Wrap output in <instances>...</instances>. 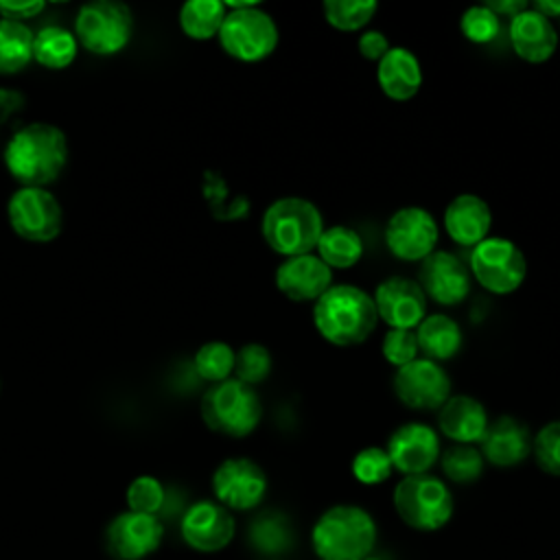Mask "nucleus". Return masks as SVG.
Listing matches in <instances>:
<instances>
[{
    "label": "nucleus",
    "mask_w": 560,
    "mask_h": 560,
    "mask_svg": "<svg viewBox=\"0 0 560 560\" xmlns=\"http://www.w3.org/2000/svg\"><path fill=\"white\" fill-rule=\"evenodd\" d=\"M68 162L66 133L52 122H26L4 147V166L22 186L46 188Z\"/></svg>",
    "instance_id": "1"
},
{
    "label": "nucleus",
    "mask_w": 560,
    "mask_h": 560,
    "mask_svg": "<svg viewBox=\"0 0 560 560\" xmlns=\"http://www.w3.org/2000/svg\"><path fill=\"white\" fill-rule=\"evenodd\" d=\"M378 313L370 293L352 284H332L313 304V324L332 346L363 343L376 328Z\"/></svg>",
    "instance_id": "2"
},
{
    "label": "nucleus",
    "mask_w": 560,
    "mask_h": 560,
    "mask_svg": "<svg viewBox=\"0 0 560 560\" xmlns=\"http://www.w3.org/2000/svg\"><path fill=\"white\" fill-rule=\"evenodd\" d=\"M311 545L319 560H363L376 545V523L359 505H332L315 521Z\"/></svg>",
    "instance_id": "3"
},
{
    "label": "nucleus",
    "mask_w": 560,
    "mask_h": 560,
    "mask_svg": "<svg viewBox=\"0 0 560 560\" xmlns=\"http://www.w3.org/2000/svg\"><path fill=\"white\" fill-rule=\"evenodd\" d=\"M260 232L276 254L293 258L313 254L324 232V219L313 201L302 197H282L265 210Z\"/></svg>",
    "instance_id": "4"
},
{
    "label": "nucleus",
    "mask_w": 560,
    "mask_h": 560,
    "mask_svg": "<svg viewBox=\"0 0 560 560\" xmlns=\"http://www.w3.org/2000/svg\"><path fill=\"white\" fill-rule=\"evenodd\" d=\"M228 13L219 28L221 48L245 63L267 59L278 46V26L273 18L256 2H223Z\"/></svg>",
    "instance_id": "5"
},
{
    "label": "nucleus",
    "mask_w": 560,
    "mask_h": 560,
    "mask_svg": "<svg viewBox=\"0 0 560 560\" xmlns=\"http://www.w3.org/2000/svg\"><path fill=\"white\" fill-rule=\"evenodd\" d=\"M201 418L214 433L245 438L258 427L262 405L254 387L236 378H228L206 389L201 398Z\"/></svg>",
    "instance_id": "6"
},
{
    "label": "nucleus",
    "mask_w": 560,
    "mask_h": 560,
    "mask_svg": "<svg viewBox=\"0 0 560 560\" xmlns=\"http://www.w3.org/2000/svg\"><path fill=\"white\" fill-rule=\"evenodd\" d=\"M394 508L411 529L435 532L453 516V494L442 479L429 472L409 475L394 488Z\"/></svg>",
    "instance_id": "7"
},
{
    "label": "nucleus",
    "mask_w": 560,
    "mask_h": 560,
    "mask_svg": "<svg viewBox=\"0 0 560 560\" xmlns=\"http://www.w3.org/2000/svg\"><path fill=\"white\" fill-rule=\"evenodd\" d=\"M133 33L131 9L116 0L85 2L74 18L77 42L94 55H116Z\"/></svg>",
    "instance_id": "8"
},
{
    "label": "nucleus",
    "mask_w": 560,
    "mask_h": 560,
    "mask_svg": "<svg viewBox=\"0 0 560 560\" xmlns=\"http://www.w3.org/2000/svg\"><path fill=\"white\" fill-rule=\"evenodd\" d=\"M470 273L486 291L508 295L523 284L527 262L514 241L488 236L470 249Z\"/></svg>",
    "instance_id": "9"
},
{
    "label": "nucleus",
    "mask_w": 560,
    "mask_h": 560,
    "mask_svg": "<svg viewBox=\"0 0 560 560\" xmlns=\"http://www.w3.org/2000/svg\"><path fill=\"white\" fill-rule=\"evenodd\" d=\"M7 217L13 232L33 243H48L59 236L63 212L57 197L46 188L22 186L7 203Z\"/></svg>",
    "instance_id": "10"
},
{
    "label": "nucleus",
    "mask_w": 560,
    "mask_h": 560,
    "mask_svg": "<svg viewBox=\"0 0 560 560\" xmlns=\"http://www.w3.org/2000/svg\"><path fill=\"white\" fill-rule=\"evenodd\" d=\"M440 238L433 214L420 206H405L396 210L385 225V245L398 260L422 262L435 252Z\"/></svg>",
    "instance_id": "11"
},
{
    "label": "nucleus",
    "mask_w": 560,
    "mask_h": 560,
    "mask_svg": "<svg viewBox=\"0 0 560 560\" xmlns=\"http://www.w3.org/2000/svg\"><path fill=\"white\" fill-rule=\"evenodd\" d=\"M394 394L409 409H440L451 396V378L440 363L418 357L411 363L396 368Z\"/></svg>",
    "instance_id": "12"
},
{
    "label": "nucleus",
    "mask_w": 560,
    "mask_h": 560,
    "mask_svg": "<svg viewBox=\"0 0 560 560\" xmlns=\"http://www.w3.org/2000/svg\"><path fill=\"white\" fill-rule=\"evenodd\" d=\"M212 492L228 510H254L267 494V475L254 459L230 457L217 466Z\"/></svg>",
    "instance_id": "13"
},
{
    "label": "nucleus",
    "mask_w": 560,
    "mask_h": 560,
    "mask_svg": "<svg viewBox=\"0 0 560 560\" xmlns=\"http://www.w3.org/2000/svg\"><path fill=\"white\" fill-rule=\"evenodd\" d=\"M164 538V525L155 514L122 512L105 532L107 549L116 560H142L151 556Z\"/></svg>",
    "instance_id": "14"
},
{
    "label": "nucleus",
    "mask_w": 560,
    "mask_h": 560,
    "mask_svg": "<svg viewBox=\"0 0 560 560\" xmlns=\"http://www.w3.org/2000/svg\"><path fill=\"white\" fill-rule=\"evenodd\" d=\"M182 538L188 547L201 553H214L230 545L234 538V516L217 501L192 503L179 523Z\"/></svg>",
    "instance_id": "15"
},
{
    "label": "nucleus",
    "mask_w": 560,
    "mask_h": 560,
    "mask_svg": "<svg viewBox=\"0 0 560 560\" xmlns=\"http://www.w3.org/2000/svg\"><path fill=\"white\" fill-rule=\"evenodd\" d=\"M394 470L409 475H424L440 459V438L422 422H407L398 427L385 446Z\"/></svg>",
    "instance_id": "16"
},
{
    "label": "nucleus",
    "mask_w": 560,
    "mask_h": 560,
    "mask_svg": "<svg viewBox=\"0 0 560 560\" xmlns=\"http://www.w3.org/2000/svg\"><path fill=\"white\" fill-rule=\"evenodd\" d=\"M374 306L378 317L389 328H409L413 330L427 317V295L416 280L392 276L385 278L374 295Z\"/></svg>",
    "instance_id": "17"
},
{
    "label": "nucleus",
    "mask_w": 560,
    "mask_h": 560,
    "mask_svg": "<svg viewBox=\"0 0 560 560\" xmlns=\"http://www.w3.org/2000/svg\"><path fill=\"white\" fill-rule=\"evenodd\" d=\"M418 284L433 302L455 306L462 304L470 291V273L455 254L438 249L420 262Z\"/></svg>",
    "instance_id": "18"
},
{
    "label": "nucleus",
    "mask_w": 560,
    "mask_h": 560,
    "mask_svg": "<svg viewBox=\"0 0 560 560\" xmlns=\"http://www.w3.org/2000/svg\"><path fill=\"white\" fill-rule=\"evenodd\" d=\"M276 287L291 302H317L332 287V269L317 254L284 258L276 269Z\"/></svg>",
    "instance_id": "19"
},
{
    "label": "nucleus",
    "mask_w": 560,
    "mask_h": 560,
    "mask_svg": "<svg viewBox=\"0 0 560 560\" xmlns=\"http://www.w3.org/2000/svg\"><path fill=\"white\" fill-rule=\"evenodd\" d=\"M529 453L532 435L521 420L512 416H501L488 424V431L481 440V455L486 462L499 468H512L525 462Z\"/></svg>",
    "instance_id": "20"
},
{
    "label": "nucleus",
    "mask_w": 560,
    "mask_h": 560,
    "mask_svg": "<svg viewBox=\"0 0 560 560\" xmlns=\"http://www.w3.org/2000/svg\"><path fill=\"white\" fill-rule=\"evenodd\" d=\"M492 225V212L490 206L472 195V192H462L444 210V228L446 234L453 243L462 247H475L483 238H488Z\"/></svg>",
    "instance_id": "21"
},
{
    "label": "nucleus",
    "mask_w": 560,
    "mask_h": 560,
    "mask_svg": "<svg viewBox=\"0 0 560 560\" xmlns=\"http://www.w3.org/2000/svg\"><path fill=\"white\" fill-rule=\"evenodd\" d=\"M508 35L514 52L529 63L547 61L558 48V33L551 20L536 13L532 7L510 20Z\"/></svg>",
    "instance_id": "22"
},
{
    "label": "nucleus",
    "mask_w": 560,
    "mask_h": 560,
    "mask_svg": "<svg viewBox=\"0 0 560 560\" xmlns=\"http://www.w3.org/2000/svg\"><path fill=\"white\" fill-rule=\"evenodd\" d=\"M488 411L486 407L466 394L448 396V400L440 407L438 427L442 435H446L455 444H477L483 440L488 431Z\"/></svg>",
    "instance_id": "23"
},
{
    "label": "nucleus",
    "mask_w": 560,
    "mask_h": 560,
    "mask_svg": "<svg viewBox=\"0 0 560 560\" xmlns=\"http://www.w3.org/2000/svg\"><path fill=\"white\" fill-rule=\"evenodd\" d=\"M376 81L383 94L392 101H409L422 85V68L418 57L405 48L394 46L376 66Z\"/></svg>",
    "instance_id": "24"
},
{
    "label": "nucleus",
    "mask_w": 560,
    "mask_h": 560,
    "mask_svg": "<svg viewBox=\"0 0 560 560\" xmlns=\"http://www.w3.org/2000/svg\"><path fill=\"white\" fill-rule=\"evenodd\" d=\"M418 350L429 361H448L462 350V328L459 324L442 313L427 315L416 330Z\"/></svg>",
    "instance_id": "25"
},
{
    "label": "nucleus",
    "mask_w": 560,
    "mask_h": 560,
    "mask_svg": "<svg viewBox=\"0 0 560 560\" xmlns=\"http://www.w3.org/2000/svg\"><path fill=\"white\" fill-rule=\"evenodd\" d=\"M315 252L330 269H350L363 256V241L352 228L332 225L324 228Z\"/></svg>",
    "instance_id": "26"
},
{
    "label": "nucleus",
    "mask_w": 560,
    "mask_h": 560,
    "mask_svg": "<svg viewBox=\"0 0 560 560\" xmlns=\"http://www.w3.org/2000/svg\"><path fill=\"white\" fill-rule=\"evenodd\" d=\"M79 42L74 33L63 26H44L33 37V59L50 70L70 66L77 57Z\"/></svg>",
    "instance_id": "27"
},
{
    "label": "nucleus",
    "mask_w": 560,
    "mask_h": 560,
    "mask_svg": "<svg viewBox=\"0 0 560 560\" xmlns=\"http://www.w3.org/2000/svg\"><path fill=\"white\" fill-rule=\"evenodd\" d=\"M33 37L24 22L0 18V74H15L33 61Z\"/></svg>",
    "instance_id": "28"
},
{
    "label": "nucleus",
    "mask_w": 560,
    "mask_h": 560,
    "mask_svg": "<svg viewBox=\"0 0 560 560\" xmlns=\"http://www.w3.org/2000/svg\"><path fill=\"white\" fill-rule=\"evenodd\" d=\"M225 4L219 0H188L179 9V26L190 39H212L225 20Z\"/></svg>",
    "instance_id": "29"
},
{
    "label": "nucleus",
    "mask_w": 560,
    "mask_h": 560,
    "mask_svg": "<svg viewBox=\"0 0 560 560\" xmlns=\"http://www.w3.org/2000/svg\"><path fill=\"white\" fill-rule=\"evenodd\" d=\"M291 521L280 512H262L249 525V542L265 556H278L293 547Z\"/></svg>",
    "instance_id": "30"
},
{
    "label": "nucleus",
    "mask_w": 560,
    "mask_h": 560,
    "mask_svg": "<svg viewBox=\"0 0 560 560\" xmlns=\"http://www.w3.org/2000/svg\"><path fill=\"white\" fill-rule=\"evenodd\" d=\"M234 361L236 352L232 350V346L223 341H208L195 352L192 368L199 378L214 385L230 378V374L234 372Z\"/></svg>",
    "instance_id": "31"
},
{
    "label": "nucleus",
    "mask_w": 560,
    "mask_h": 560,
    "mask_svg": "<svg viewBox=\"0 0 560 560\" xmlns=\"http://www.w3.org/2000/svg\"><path fill=\"white\" fill-rule=\"evenodd\" d=\"M326 22L337 31H361L378 11L374 0H326L322 4Z\"/></svg>",
    "instance_id": "32"
},
{
    "label": "nucleus",
    "mask_w": 560,
    "mask_h": 560,
    "mask_svg": "<svg viewBox=\"0 0 560 560\" xmlns=\"http://www.w3.org/2000/svg\"><path fill=\"white\" fill-rule=\"evenodd\" d=\"M483 455L470 444H453L440 453L442 472L455 483H472L483 472Z\"/></svg>",
    "instance_id": "33"
},
{
    "label": "nucleus",
    "mask_w": 560,
    "mask_h": 560,
    "mask_svg": "<svg viewBox=\"0 0 560 560\" xmlns=\"http://www.w3.org/2000/svg\"><path fill=\"white\" fill-rule=\"evenodd\" d=\"M271 363H273L271 352L262 343H245L236 352V361H234L236 381L254 387L269 376Z\"/></svg>",
    "instance_id": "34"
},
{
    "label": "nucleus",
    "mask_w": 560,
    "mask_h": 560,
    "mask_svg": "<svg viewBox=\"0 0 560 560\" xmlns=\"http://www.w3.org/2000/svg\"><path fill=\"white\" fill-rule=\"evenodd\" d=\"M459 31L472 44H490L501 31V18L486 4H475L462 13Z\"/></svg>",
    "instance_id": "35"
},
{
    "label": "nucleus",
    "mask_w": 560,
    "mask_h": 560,
    "mask_svg": "<svg viewBox=\"0 0 560 560\" xmlns=\"http://www.w3.org/2000/svg\"><path fill=\"white\" fill-rule=\"evenodd\" d=\"M392 472H394V466L385 448L368 446V448H361L352 459V477L363 486L383 483L389 479Z\"/></svg>",
    "instance_id": "36"
},
{
    "label": "nucleus",
    "mask_w": 560,
    "mask_h": 560,
    "mask_svg": "<svg viewBox=\"0 0 560 560\" xmlns=\"http://www.w3.org/2000/svg\"><path fill=\"white\" fill-rule=\"evenodd\" d=\"M166 492L162 483L151 475L136 477L127 488V505L131 512L140 514H155L162 510Z\"/></svg>",
    "instance_id": "37"
},
{
    "label": "nucleus",
    "mask_w": 560,
    "mask_h": 560,
    "mask_svg": "<svg viewBox=\"0 0 560 560\" xmlns=\"http://www.w3.org/2000/svg\"><path fill=\"white\" fill-rule=\"evenodd\" d=\"M532 451L538 468L560 477V420L545 424L532 440Z\"/></svg>",
    "instance_id": "38"
},
{
    "label": "nucleus",
    "mask_w": 560,
    "mask_h": 560,
    "mask_svg": "<svg viewBox=\"0 0 560 560\" xmlns=\"http://www.w3.org/2000/svg\"><path fill=\"white\" fill-rule=\"evenodd\" d=\"M383 357L389 365L394 368H402L407 363H411L413 359H418V339H416V330L409 328H389L383 337L381 343Z\"/></svg>",
    "instance_id": "39"
},
{
    "label": "nucleus",
    "mask_w": 560,
    "mask_h": 560,
    "mask_svg": "<svg viewBox=\"0 0 560 560\" xmlns=\"http://www.w3.org/2000/svg\"><path fill=\"white\" fill-rule=\"evenodd\" d=\"M357 48H359L361 57H365L368 61H376L378 63L392 46H389L387 37L381 31H365V33L359 35Z\"/></svg>",
    "instance_id": "40"
},
{
    "label": "nucleus",
    "mask_w": 560,
    "mask_h": 560,
    "mask_svg": "<svg viewBox=\"0 0 560 560\" xmlns=\"http://www.w3.org/2000/svg\"><path fill=\"white\" fill-rule=\"evenodd\" d=\"M44 7L46 4L42 0H24V2L0 0V18L24 22V20H31V18L39 15L44 11Z\"/></svg>",
    "instance_id": "41"
},
{
    "label": "nucleus",
    "mask_w": 560,
    "mask_h": 560,
    "mask_svg": "<svg viewBox=\"0 0 560 560\" xmlns=\"http://www.w3.org/2000/svg\"><path fill=\"white\" fill-rule=\"evenodd\" d=\"M486 7L492 11V13H497L499 18L501 15H505V18H514V15H518V13H523L525 9H529V4L525 2V0H490V2H486Z\"/></svg>",
    "instance_id": "42"
},
{
    "label": "nucleus",
    "mask_w": 560,
    "mask_h": 560,
    "mask_svg": "<svg viewBox=\"0 0 560 560\" xmlns=\"http://www.w3.org/2000/svg\"><path fill=\"white\" fill-rule=\"evenodd\" d=\"M532 9L540 15H545L547 20H551V18L560 15V0H538L532 4Z\"/></svg>",
    "instance_id": "43"
},
{
    "label": "nucleus",
    "mask_w": 560,
    "mask_h": 560,
    "mask_svg": "<svg viewBox=\"0 0 560 560\" xmlns=\"http://www.w3.org/2000/svg\"><path fill=\"white\" fill-rule=\"evenodd\" d=\"M363 560H383V558H378V556H372V553H370V556H368V558H363Z\"/></svg>",
    "instance_id": "44"
},
{
    "label": "nucleus",
    "mask_w": 560,
    "mask_h": 560,
    "mask_svg": "<svg viewBox=\"0 0 560 560\" xmlns=\"http://www.w3.org/2000/svg\"><path fill=\"white\" fill-rule=\"evenodd\" d=\"M269 560H276V558H269Z\"/></svg>",
    "instance_id": "45"
}]
</instances>
